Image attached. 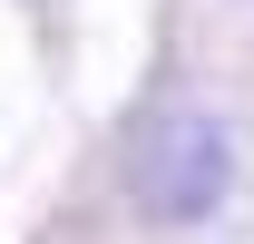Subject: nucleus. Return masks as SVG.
I'll list each match as a JSON object with an SVG mask.
<instances>
[{
    "mask_svg": "<svg viewBox=\"0 0 254 244\" xmlns=\"http://www.w3.org/2000/svg\"><path fill=\"white\" fill-rule=\"evenodd\" d=\"M225 176H235V156H225V127H205V118H147L127 147V195L157 225H195L225 195Z\"/></svg>",
    "mask_w": 254,
    "mask_h": 244,
    "instance_id": "1",
    "label": "nucleus"
}]
</instances>
